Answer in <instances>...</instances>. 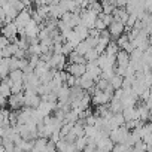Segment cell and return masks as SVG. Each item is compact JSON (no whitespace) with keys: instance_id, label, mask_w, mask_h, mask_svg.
Masks as SVG:
<instances>
[{"instance_id":"9c48e42d","label":"cell","mask_w":152,"mask_h":152,"mask_svg":"<svg viewBox=\"0 0 152 152\" xmlns=\"http://www.w3.org/2000/svg\"><path fill=\"white\" fill-rule=\"evenodd\" d=\"M122 78L124 76H121V75H113L112 78L109 79V84L113 87V90H116V88H121V85H122Z\"/></svg>"},{"instance_id":"ac0fdd59","label":"cell","mask_w":152,"mask_h":152,"mask_svg":"<svg viewBox=\"0 0 152 152\" xmlns=\"http://www.w3.org/2000/svg\"><path fill=\"white\" fill-rule=\"evenodd\" d=\"M76 81H78V76H75V75H67V78H66V81L63 82V84H66L67 87H73V85H76Z\"/></svg>"},{"instance_id":"52a82bcc","label":"cell","mask_w":152,"mask_h":152,"mask_svg":"<svg viewBox=\"0 0 152 152\" xmlns=\"http://www.w3.org/2000/svg\"><path fill=\"white\" fill-rule=\"evenodd\" d=\"M118 49H119V46L116 45V42H115V40H109V43H107L106 48H104V52H106L107 55H116Z\"/></svg>"},{"instance_id":"5bb4252c","label":"cell","mask_w":152,"mask_h":152,"mask_svg":"<svg viewBox=\"0 0 152 152\" xmlns=\"http://www.w3.org/2000/svg\"><path fill=\"white\" fill-rule=\"evenodd\" d=\"M24 91V85L23 81H17L11 85V94H17V93H23Z\"/></svg>"},{"instance_id":"9a60e30c","label":"cell","mask_w":152,"mask_h":152,"mask_svg":"<svg viewBox=\"0 0 152 152\" xmlns=\"http://www.w3.org/2000/svg\"><path fill=\"white\" fill-rule=\"evenodd\" d=\"M2 145L5 146V151H14V148H15L12 139L11 137H6V136L2 137Z\"/></svg>"},{"instance_id":"7402d4cb","label":"cell","mask_w":152,"mask_h":152,"mask_svg":"<svg viewBox=\"0 0 152 152\" xmlns=\"http://www.w3.org/2000/svg\"><path fill=\"white\" fill-rule=\"evenodd\" d=\"M46 151H57V149H55V143H54L52 140H49V139H48V142H46Z\"/></svg>"},{"instance_id":"8fae6325","label":"cell","mask_w":152,"mask_h":152,"mask_svg":"<svg viewBox=\"0 0 152 152\" xmlns=\"http://www.w3.org/2000/svg\"><path fill=\"white\" fill-rule=\"evenodd\" d=\"M0 94H2L3 97H6V99L11 96V87L3 79H0Z\"/></svg>"},{"instance_id":"4fadbf2b","label":"cell","mask_w":152,"mask_h":152,"mask_svg":"<svg viewBox=\"0 0 152 152\" xmlns=\"http://www.w3.org/2000/svg\"><path fill=\"white\" fill-rule=\"evenodd\" d=\"M36 12L42 18H46L49 15V5H39V6H36Z\"/></svg>"},{"instance_id":"277c9868","label":"cell","mask_w":152,"mask_h":152,"mask_svg":"<svg viewBox=\"0 0 152 152\" xmlns=\"http://www.w3.org/2000/svg\"><path fill=\"white\" fill-rule=\"evenodd\" d=\"M64 70L70 75H75V76H81L85 73V64H81V63H67Z\"/></svg>"},{"instance_id":"2e32d148","label":"cell","mask_w":152,"mask_h":152,"mask_svg":"<svg viewBox=\"0 0 152 152\" xmlns=\"http://www.w3.org/2000/svg\"><path fill=\"white\" fill-rule=\"evenodd\" d=\"M75 49V45L73 43H70L69 40H66V42H63V46H61V54L63 55H67L70 51H73Z\"/></svg>"},{"instance_id":"3957f363","label":"cell","mask_w":152,"mask_h":152,"mask_svg":"<svg viewBox=\"0 0 152 152\" xmlns=\"http://www.w3.org/2000/svg\"><path fill=\"white\" fill-rule=\"evenodd\" d=\"M11 109L14 110H20L24 106V93H17V94H11L8 97V103Z\"/></svg>"},{"instance_id":"30bf717a","label":"cell","mask_w":152,"mask_h":152,"mask_svg":"<svg viewBox=\"0 0 152 152\" xmlns=\"http://www.w3.org/2000/svg\"><path fill=\"white\" fill-rule=\"evenodd\" d=\"M146 149H148V145L140 139V140H137L133 146H131V151L133 152H146Z\"/></svg>"},{"instance_id":"5b68a950","label":"cell","mask_w":152,"mask_h":152,"mask_svg":"<svg viewBox=\"0 0 152 152\" xmlns=\"http://www.w3.org/2000/svg\"><path fill=\"white\" fill-rule=\"evenodd\" d=\"M116 64L118 66H127L128 64V61H130V54L127 52V51H124V49H118V52H116Z\"/></svg>"},{"instance_id":"e0dca14e","label":"cell","mask_w":152,"mask_h":152,"mask_svg":"<svg viewBox=\"0 0 152 152\" xmlns=\"http://www.w3.org/2000/svg\"><path fill=\"white\" fill-rule=\"evenodd\" d=\"M97 55H99V54L96 52V49H94V48H90V49L84 54V57H85V60H87V61H94V60L97 58Z\"/></svg>"},{"instance_id":"8992f818","label":"cell","mask_w":152,"mask_h":152,"mask_svg":"<svg viewBox=\"0 0 152 152\" xmlns=\"http://www.w3.org/2000/svg\"><path fill=\"white\" fill-rule=\"evenodd\" d=\"M73 31H75L76 34H78L82 40L88 36V28H87L84 24H78V26H75V27H73Z\"/></svg>"},{"instance_id":"ffe728a7","label":"cell","mask_w":152,"mask_h":152,"mask_svg":"<svg viewBox=\"0 0 152 152\" xmlns=\"http://www.w3.org/2000/svg\"><path fill=\"white\" fill-rule=\"evenodd\" d=\"M85 42L88 43V46H90V48H94V46L97 45V42H99V37H93V36H87V37H85Z\"/></svg>"},{"instance_id":"7a4b0ae2","label":"cell","mask_w":152,"mask_h":152,"mask_svg":"<svg viewBox=\"0 0 152 152\" xmlns=\"http://www.w3.org/2000/svg\"><path fill=\"white\" fill-rule=\"evenodd\" d=\"M107 31L110 34V40H115L119 34H122L125 31V26L119 21V20H113L109 26H107Z\"/></svg>"},{"instance_id":"ba28073f","label":"cell","mask_w":152,"mask_h":152,"mask_svg":"<svg viewBox=\"0 0 152 152\" xmlns=\"http://www.w3.org/2000/svg\"><path fill=\"white\" fill-rule=\"evenodd\" d=\"M8 76H9L14 82H17V81H23L24 73H23L21 69H14V70H9V75H8Z\"/></svg>"},{"instance_id":"603a6c76","label":"cell","mask_w":152,"mask_h":152,"mask_svg":"<svg viewBox=\"0 0 152 152\" xmlns=\"http://www.w3.org/2000/svg\"><path fill=\"white\" fill-rule=\"evenodd\" d=\"M3 60V54H2V51H0V61Z\"/></svg>"},{"instance_id":"44dd1931","label":"cell","mask_w":152,"mask_h":152,"mask_svg":"<svg viewBox=\"0 0 152 152\" xmlns=\"http://www.w3.org/2000/svg\"><path fill=\"white\" fill-rule=\"evenodd\" d=\"M8 43H9V39H8V37H5L3 34H0V51H2Z\"/></svg>"},{"instance_id":"7c38bea8","label":"cell","mask_w":152,"mask_h":152,"mask_svg":"<svg viewBox=\"0 0 152 152\" xmlns=\"http://www.w3.org/2000/svg\"><path fill=\"white\" fill-rule=\"evenodd\" d=\"M88 49H90V46H88V43L85 42V39H84V40H81L78 45L75 46V51H76V52H79V54H82V55H84Z\"/></svg>"},{"instance_id":"6da1fadb","label":"cell","mask_w":152,"mask_h":152,"mask_svg":"<svg viewBox=\"0 0 152 152\" xmlns=\"http://www.w3.org/2000/svg\"><path fill=\"white\" fill-rule=\"evenodd\" d=\"M17 30H18V28H17L15 23H14V21H11V23L5 24L2 28H0V34H3L5 37H8V39H9V42H15V40L18 39Z\"/></svg>"},{"instance_id":"d6986e66","label":"cell","mask_w":152,"mask_h":152,"mask_svg":"<svg viewBox=\"0 0 152 152\" xmlns=\"http://www.w3.org/2000/svg\"><path fill=\"white\" fill-rule=\"evenodd\" d=\"M94 28H97L99 31H102V30H104L106 28V24L103 23V20L102 18H96V21H94Z\"/></svg>"}]
</instances>
